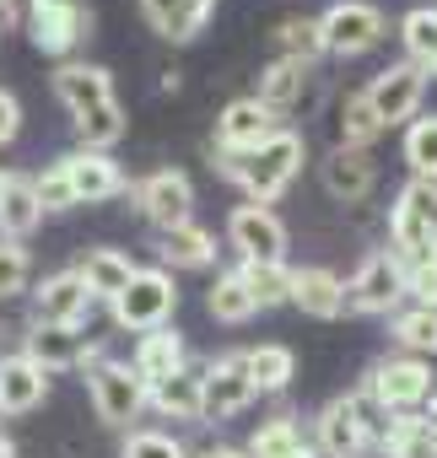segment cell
<instances>
[{"instance_id": "obj_1", "label": "cell", "mask_w": 437, "mask_h": 458, "mask_svg": "<svg viewBox=\"0 0 437 458\" xmlns=\"http://www.w3.org/2000/svg\"><path fill=\"white\" fill-rule=\"evenodd\" d=\"M303 157H308V140L281 124V130H276L260 151H249V157H222V151H210V167L222 173L227 183H238L249 205H276V199L292 189V178L303 173Z\"/></svg>"}, {"instance_id": "obj_2", "label": "cell", "mask_w": 437, "mask_h": 458, "mask_svg": "<svg viewBox=\"0 0 437 458\" xmlns=\"http://www.w3.org/2000/svg\"><path fill=\"white\" fill-rule=\"evenodd\" d=\"M383 426H389V415L362 388H351V394H335L313 415V437L308 442L319 447V458H367V453H378Z\"/></svg>"}, {"instance_id": "obj_3", "label": "cell", "mask_w": 437, "mask_h": 458, "mask_svg": "<svg viewBox=\"0 0 437 458\" xmlns=\"http://www.w3.org/2000/svg\"><path fill=\"white\" fill-rule=\"evenodd\" d=\"M432 383H437V377H432V361L394 351V356H383V361L367 367L362 394H367L383 415H416V410H426V399L437 394Z\"/></svg>"}, {"instance_id": "obj_4", "label": "cell", "mask_w": 437, "mask_h": 458, "mask_svg": "<svg viewBox=\"0 0 437 458\" xmlns=\"http://www.w3.org/2000/svg\"><path fill=\"white\" fill-rule=\"evenodd\" d=\"M389 249L416 265V259H437V183L410 178L399 189V199L389 205Z\"/></svg>"}, {"instance_id": "obj_5", "label": "cell", "mask_w": 437, "mask_h": 458, "mask_svg": "<svg viewBox=\"0 0 437 458\" xmlns=\"http://www.w3.org/2000/svg\"><path fill=\"white\" fill-rule=\"evenodd\" d=\"M108 313H114V324H119V329H130V335H151V329L173 324V313H178L173 270H162V265L135 270V276H130V286L108 302Z\"/></svg>"}, {"instance_id": "obj_6", "label": "cell", "mask_w": 437, "mask_h": 458, "mask_svg": "<svg viewBox=\"0 0 437 458\" xmlns=\"http://www.w3.org/2000/svg\"><path fill=\"white\" fill-rule=\"evenodd\" d=\"M405 308V259L394 249H373L356 276L346 281V313H367V318H394Z\"/></svg>"}, {"instance_id": "obj_7", "label": "cell", "mask_w": 437, "mask_h": 458, "mask_svg": "<svg viewBox=\"0 0 437 458\" xmlns=\"http://www.w3.org/2000/svg\"><path fill=\"white\" fill-rule=\"evenodd\" d=\"M87 394H92V410L103 426H119V431H135V420L146 415V383L130 361H98L87 367Z\"/></svg>"}, {"instance_id": "obj_8", "label": "cell", "mask_w": 437, "mask_h": 458, "mask_svg": "<svg viewBox=\"0 0 437 458\" xmlns=\"http://www.w3.org/2000/svg\"><path fill=\"white\" fill-rule=\"evenodd\" d=\"M22 356H33L49 377L65 372V367H98L108 361V345L103 340H87V324H28L22 335Z\"/></svg>"}, {"instance_id": "obj_9", "label": "cell", "mask_w": 437, "mask_h": 458, "mask_svg": "<svg viewBox=\"0 0 437 458\" xmlns=\"http://www.w3.org/2000/svg\"><path fill=\"white\" fill-rule=\"evenodd\" d=\"M28 38L39 55L71 60L92 38V12L81 0H28Z\"/></svg>"}, {"instance_id": "obj_10", "label": "cell", "mask_w": 437, "mask_h": 458, "mask_svg": "<svg viewBox=\"0 0 437 458\" xmlns=\"http://www.w3.org/2000/svg\"><path fill=\"white\" fill-rule=\"evenodd\" d=\"M319 33H324V55L356 60V55H367V49H378L389 38V17L373 6V0H335V6L319 17Z\"/></svg>"}, {"instance_id": "obj_11", "label": "cell", "mask_w": 437, "mask_h": 458, "mask_svg": "<svg viewBox=\"0 0 437 458\" xmlns=\"http://www.w3.org/2000/svg\"><path fill=\"white\" fill-rule=\"evenodd\" d=\"M227 243L249 265H287V221L270 205H233L227 216Z\"/></svg>"}, {"instance_id": "obj_12", "label": "cell", "mask_w": 437, "mask_h": 458, "mask_svg": "<svg viewBox=\"0 0 437 458\" xmlns=\"http://www.w3.org/2000/svg\"><path fill=\"white\" fill-rule=\"evenodd\" d=\"M130 194H135L141 216L157 226V233L194 221V183H189V173H184V167H157V173L135 178V183H130Z\"/></svg>"}, {"instance_id": "obj_13", "label": "cell", "mask_w": 437, "mask_h": 458, "mask_svg": "<svg viewBox=\"0 0 437 458\" xmlns=\"http://www.w3.org/2000/svg\"><path fill=\"white\" fill-rule=\"evenodd\" d=\"M254 383H249V367H244V351H227L216 356L205 372H200V420H233L254 404Z\"/></svg>"}, {"instance_id": "obj_14", "label": "cell", "mask_w": 437, "mask_h": 458, "mask_svg": "<svg viewBox=\"0 0 437 458\" xmlns=\"http://www.w3.org/2000/svg\"><path fill=\"white\" fill-rule=\"evenodd\" d=\"M362 98L373 103V114H378L383 130L410 124V119L421 114V98H426V71H416L410 60H394V65H383V71L362 87Z\"/></svg>"}, {"instance_id": "obj_15", "label": "cell", "mask_w": 437, "mask_h": 458, "mask_svg": "<svg viewBox=\"0 0 437 458\" xmlns=\"http://www.w3.org/2000/svg\"><path fill=\"white\" fill-rule=\"evenodd\" d=\"M276 130H281V119L249 92V98H233L222 114H216V140H210V151H222V157H249V151H260Z\"/></svg>"}, {"instance_id": "obj_16", "label": "cell", "mask_w": 437, "mask_h": 458, "mask_svg": "<svg viewBox=\"0 0 437 458\" xmlns=\"http://www.w3.org/2000/svg\"><path fill=\"white\" fill-rule=\"evenodd\" d=\"M60 167H65V178L76 189V205H103V199L130 194V178H124V167L108 151H81L76 146V151L60 157Z\"/></svg>"}, {"instance_id": "obj_17", "label": "cell", "mask_w": 437, "mask_h": 458, "mask_svg": "<svg viewBox=\"0 0 437 458\" xmlns=\"http://www.w3.org/2000/svg\"><path fill=\"white\" fill-rule=\"evenodd\" d=\"M319 178H324V194L340 199V205H356L373 194L378 183V162L373 151H356V146H330V157L319 162Z\"/></svg>"}, {"instance_id": "obj_18", "label": "cell", "mask_w": 437, "mask_h": 458, "mask_svg": "<svg viewBox=\"0 0 437 458\" xmlns=\"http://www.w3.org/2000/svg\"><path fill=\"white\" fill-rule=\"evenodd\" d=\"M87 313H92V292L76 270H55L33 292V324H87Z\"/></svg>"}, {"instance_id": "obj_19", "label": "cell", "mask_w": 437, "mask_h": 458, "mask_svg": "<svg viewBox=\"0 0 437 458\" xmlns=\"http://www.w3.org/2000/svg\"><path fill=\"white\" fill-rule=\"evenodd\" d=\"M49 87L65 103L71 119L87 114V108H98V103H114V76L103 65H87V60H60L55 76H49Z\"/></svg>"}, {"instance_id": "obj_20", "label": "cell", "mask_w": 437, "mask_h": 458, "mask_svg": "<svg viewBox=\"0 0 437 458\" xmlns=\"http://www.w3.org/2000/svg\"><path fill=\"white\" fill-rule=\"evenodd\" d=\"M44 399H49V372L33 356H22V351L0 356V415H28Z\"/></svg>"}, {"instance_id": "obj_21", "label": "cell", "mask_w": 437, "mask_h": 458, "mask_svg": "<svg viewBox=\"0 0 437 458\" xmlns=\"http://www.w3.org/2000/svg\"><path fill=\"white\" fill-rule=\"evenodd\" d=\"M292 308L308 313V318L335 324L346 313V281L324 265H303V270H292Z\"/></svg>"}, {"instance_id": "obj_22", "label": "cell", "mask_w": 437, "mask_h": 458, "mask_svg": "<svg viewBox=\"0 0 437 458\" xmlns=\"http://www.w3.org/2000/svg\"><path fill=\"white\" fill-rule=\"evenodd\" d=\"M157 259H162V270H210V265H216V238H210V226L184 221V226L157 233Z\"/></svg>"}, {"instance_id": "obj_23", "label": "cell", "mask_w": 437, "mask_h": 458, "mask_svg": "<svg viewBox=\"0 0 437 458\" xmlns=\"http://www.w3.org/2000/svg\"><path fill=\"white\" fill-rule=\"evenodd\" d=\"M130 367L141 372V383H146V388H151V383H162V377H173V372H184V367H189L184 335H178L173 324H162V329L141 335V340H135V356H130Z\"/></svg>"}, {"instance_id": "obj_24", "label": "cell", "mask_w": 437, "mask_h": 458, "mask_svg": "<svg viewBox=\"0 0 437 458\" xmlns=\"http://www.w3.org/2000/svg\"><path fill=\"white\" fill-rule=\"evenodd\" d=\"M141 17L157 38L167 44H189L205 22H210V0H141Z\"/></svg>"}, {"instance_id": "obj_25", "label": "cell", "mask_w": 437, "mask_h": 458, "mask_svg": "<svg viewBox=\"0 0 437 458\" xmlns=\"http://www.w3.org/2000/svg\"><path fill=\"white\" fill-rule=\"evenodd\" d=\"M141 265L124 254V249H87L81 254V265H76V276L87 281V292H92V302H114L124 286H130V276H135Z\"/></svg>"}, {"instance_id": "obj_26", "label": "cell", "mask_w": 437, "mask_h": 458, "mask_svg": "<svg viewBox=\"0 0 437 458\" xmlns=\"http://www.w3.org/2000/svg\"><path fill=\"white\" fill-rule=\"evenodd\" d=\"M39 194H33V178L28 173H12L6 189H0V238H12V243H28L39 233Z\"/></svg>"}, {"instance_id": "obj_27", "label": "cell", "mask_w": 437, "mask_h": 458, "mask_svg": "<svg viewBox=\"0 0 437 458\" xmlns=\"http://www.w3.org/2000/svg\"><path fill=\"white\" fill-rule=\"evenodd\" d=\"M383 458H437V420L432 415H389L383 437H378Z\"/></svg>"}, {"instance_id": "obj_28", "label": "cell", "mask_w": 437, "mask_h": 458, "mask_svg": "<svg viewBox=\"0 0 437 458\" xmlns=\"http://www.w3.org/2000/svg\"><path fill=\"white\" fill-rule=\"evenodd\" d=\"M146 410H157L162 420H184V426H194V420H200V372L184 367V372L151 383V388H146Z\"/></svg>"}, {"instance_id": "obj_29", "label": "cell", "mask_w": 437, "mask_h": 458, "mask_svg": "<svg viewBox=\"0 0 437 458\" xmlns=\"http://www.w3.org/2000/svg\"><path fill=\"white\" fill-rule=\"evenodd\" d=\"M244 453H249V458H319V447L303 437L297 415H270V420H260V431L249 437Z\"/></svg>"}, {"instance_id": "obj_30", "label": "cell", "mask_w": 437, "mask_h": 458, "mask_svg": "<svg viewBox=\"0 0 437 458\" xmlns=\"http://www.w3.org/2000/svg\"><path fill=\"white\" fill-rule=\"evenodd\" d=\"M303 87H308V65H297V60H270V65L260 71V81H254V98L281 119L287 108L303 103Z\"/></svg>"}, {"instance_id": "obj_31", "label": "cell", "mask_w": 437, "mask_h": 458, "mask_svg": "<svg viewBox=\"0 0 437 458\" xmlns=\"http://www.w3.org/2000/svg\"><path fill=\"white\" fill-rule=\"evenodd\" d=\"M389 340L399 345V356H421V361H432L437 356V308H399L394 318H389Z\"/></svg>"}, {"instance_id": "obj_32", "label": "cell", "mask_w": 437, "mask_h": 458, "mask_svg": "<svg viewBox=\"0 0 437 458\" xmlns=\"http://www.w3.org/2000/svg\"><path fill=\"white\" fill-rule=\"evenodd\" d=\"M399 44L405 60L416 71H426V81H437V6H416L399 17Z\"/></svg>"}, {"instance_id": "obj_33", "label": "cell", "mask_w": 437, "mask_h": 458, "mask_svg": "<svg viewBox=\"0 0 437 458\" xmlns=\"http://www.w3.org/2000/svg\"><path fill=\"white\" fill-rule=\"evenodd\" d=\"M270 49H276V60H297V65H319L324 60V33H319V17H287V22H276V33H270Z\"/></svg>"}, {"instance_id": "obj_34", "label": "cell", "mask_w": 437, "mask_h": 458, "mask_svg": "<svg viewBox=\"0 0 437 458\" xmlns=\"http://www.w3.org/2000/svg\"><path fill=\"white\" fill-rule=\"evenodd\" d=\"M71 130H76V146H81V151H114L130 124H124V108H119V98H114V103H98V108L76 114Z\"/></svg>"}, {"instance_id": "obj_35", "label": "cell", "mask_w": 437, "mask_h": 458, "mask_svg": "<svg viewBox=\"0 0 437 458\" xmlns=\"http://www.w3.org/2000/svg\"><path fill=\"white\" fill-rule=\"evenodd\" d=\"M378 135H383V124H378L373 103H367L362 92H346V98L335 103V146H356V151H367Z\"/></svg>"}, {"instance_id": "obj_36", "label": "cell", "mask_w": 437, "mask_h": 458, "mask_svg": "<svg viewBox=\"0 0 437 458\" xmlns=\"http://www.w3.org/2000/svg\"><path fill=\"white\" fill-rule=\"evenodd\" d=\"M238 281H244V292L254 297V308L265 313V308H281V302H292V265H249V259H238V270H233Z\"/></svg>"}, {"instance_id": "obj_37", "label": "cell", "mask_w": 437, "mask_h": 458, "mask_svg": "<svg viewBox=\"0 0 437 458\" xmlns=\"http://www.w3.org/2000/svg\"><path fill=\"white\" fill-rule=\"evenodd\" d=\"M244 367H249L254 394H281L297 377V356L287 345H254V351H244Z\"/></svg>"}, {"instance_id": "obj_38", "label": "cell", "mask_w": 437, "mask_h": 458, "mask_svg": "<svg viewBox=\"0 0 437 458\" xmlns=\"http://www.w3.org/2000/svg\"><path fill=\"white\" fill-rule=\"evenodd\" d=\"M405 162H410V178L437 183V114H416L405 124Z\"/></svg>"}, {"instance_id": "obj_39", "label": "cell", "mask_w": 437, "mask_h": 458, "mask_svg": "<svg viewBox=\"0 0 437 458\" xmlns=\"http://www.w3.org/2000/svg\"><path fill=\"white\" fill-rule=\"evenodd\" d=\"M205 308H210V318L216 324H249L260 308H254V297L244 292V281L233 276V270H222L210 281V292H205Z\"/></svg>"}, {"instance_id": "obj_40", "label": "cell", "mask_w": 437, "mask_h": 458, "mask_svg": "<svg viewBox=\"0 0 437 458\" xmlns=\"http://www.w3.org/2000/svg\"><path fill=\"white\" fill-rule=\"evenodd\" d=\"M28 281H33V259H28V249L12 243V238H0V302L22 297Z\"/></svg>"}, {"instance_id": "obj_41", "label": "cell", "mask_w": 437, "mask_h": 458, "mask_svg": "<svg viewBox=\"0 0 437 458\" xmlns=\"http://www.w3.org/2000/svg\"><path fill=\"white\" fill-rule=\"evenodd\" d=\"M124 458H189V453H184V442L173 431L135 426V431H124Z\"/></svg>"}, {"instance_id": "obj_42", "label": "cell", "mask_w": 437, "mask_h": 458, "mask_svg": "<svg viewBox=\"0 0 437 458\" xmlns=\"http://www.w3.org/2000/svg\"><path fill=\"white\" fill-rule=\"evenodd\" d=\"M33 194H39V210L49 216V210H71L76 205V189H71V178H65V167L60 162H49L44 173H33Z\"/></svg>"}, {"instance_id": "obj_43", "label": "cell", "mask_w": 437, "mask_h": 458, "mask_svg": "<svg viewBox=\"0 0 437 458\" xmlns=\"http://www.w3.org/2000/svg\"><path fill=\"white\" fill-rule=\"evenodd\" d=\"M405 297H410L416 308H437V259L405 265Z\"/></svg>"}, {"instance_id": "obj_44", "label": "cell", "mask_w": 437, "mask_h": 458, "mask_svg": "<svg viewBox=\"0 0 437 458\" xmlns=\"http://www.w3.org/2000/svg\"><path fill=\"white\" fill-rule=\"evenodd\" d=\"M22 135V103L12 87H0V146H12Z\"/></svg>"}, {"instance_id": "obj_45", "label": "cell", "mask_w": 437, "mask_h": 458, "mask_svg": "<svg viewBox=\"0 0 437 458\" xmlns=\"http://www.w3.org/2000/svg\"><path fill=\"white\" fill-rule=\"evenodd\" d=\"M194 458H249V453L233 447V442H216V447H205V453H194Z\"/></svg>"}, {"instance_id": "obj_46", "label": "cell", "mask_w": 437, "mask_h": 458, "mask_svg": "<svg viewBox=\"0 0 437 458\" xmlns=\"http://www.w3.org/2000/svg\"><path fill=\"white\" fill-rule=\"evenodd\" d=\"M0 458H17V442H12L6 431H0Z\"/></svg>"}, {"instance_id": "obj_47", "label": "cell", "mask_w": 437, "mask_h": 458, "mask_svg": "<svg viewBox=\"0 0 437 458\" xmlns=\"http://www.w3.org/2000/svg\"><path fill=\"white\" fill-rule=\"evenodd\" d=\"M421 415H432V420H437V394H432V399H426V410H421Z\"/></svg>"}, {"instance_id": "obj_48", "label": "cell", "mask_w": 437, "mask_h": 458, "mask_svg": "<svg viewBox=\"0 0 437 458\" xmlns=\"http://www.w3.org/2000/svg\"><path fill=\"white\" fill-rule=\"evenodd\" d=\"M6 178H12V173H6V167H0V189H6Z\"/></svg>"}, {"instance_id": "obj_49", "label": "cell", "mask_w": 437, "mask_h": 458, "mask_svg": "<svg viewBox=\"0 0 437 458\" xmlns=\"http://www.w3.org/2000/svg\"><path fill=\"white\" fill-rule=\"evenodd\" d=\"M210 6H216V0H210Z\"/></svg>"}]
</instances>
